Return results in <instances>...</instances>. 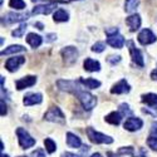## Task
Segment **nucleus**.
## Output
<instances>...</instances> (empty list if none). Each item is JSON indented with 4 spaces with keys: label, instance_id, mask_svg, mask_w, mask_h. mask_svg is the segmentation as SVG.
<instances>
[{
    "label": "nucleus",
    "instance_id": "obj_39",
    "mask_svg": "<svg viewBox=\"0 0 157 157\" xmlns=\"http://www.w3.org/2000/svg\"><path fill=\"white\" fill-rule=\"evenodd\" d=\"M62 157H82V156H78V155H74V153H71V152H64L62 155Z\"/></svg>",
    "mask_w": 157,
    "mask_h": 157
},
{
    "label": "nucleus",
    "instance_id": "obj_31",
    "mask_svg": "<svg viewBox=\"0 0 157 157\" xmlns=\"http://www.w3.org/2000/svg\"><path fill=\"white\" fill-rule=\"evenodd\" d=\"M104 48H106V44H104L103 42H98V43L93 44L92 52H96V53H102V52L104 50Z\"/></svg>",
    "mask_w": 157,
    "mask_h": 157
},
{
    "label": "nucleus",
    "instance_id": "obj_30",
    "mask_svg": "<svg viewBox=\"0 0 157 157\" xmlns=\"http://www.w3.org/2000/svg\"><path fill=\"white\" fill-rule=\"evenodd\" d=\"M147 146L150 148H152L153 151H157V137L151 136L147 138Z\"/></svg>",
    "mask_w": 157,
    "mask_h": 157
},
{
    "label": "nucleus",
    "instance_id": "obj_19",
    "mask_svg": "<svg viewBox=\"0 0 157 157\" xmlns=\"http://www.w3.org/2000/svg\"><path fill=\"white\" fill-rule=\"evenodd\" d=\"M122 117H123V114L120 111L118 112H111L108 116H106V122L114 124V126H118L122 121Z\"/></svg>",
    "mask_w": 157,
    "mask_h": 157
},
{
    "label": "nucleus",
    "instance_id": "obj_20",
    "mask_svg": "<svg viewBox=\"0 0 157 157\" xmlns=\"http://www.w3.org/2000/svg\"><path fill=\"white\" fill-rule=\"evenodd\" d=\"M67 143H68V146L72 147V148H78V147L82 146L81 138L78 136H75L74 133H72V132L67 133Z\"/></svg>",
    "mask_w": 157,
    "mask_h": 157
},
{
    "label": "nucleus",
    "instance_id": "obj_24",
    "mask_svg": "<svg viewBox=\"0 0 157 157\" xmlns=\"http://www.w3.org/2000/svg\"><path fill=\"white\" fill-rule=\"evenodd\" d=\"M19 52H25V48L21 45H10L9 48H6L2 52V56H9V54L19 53Z\"/></svg>",
    "mask_w": 157,
    "mask_h": 157
},
{
    "label": "nucleus",
    "instance_id": "obj_26",
    "mask_svg": "<svg viewBox=\"0 0 157 157\" xmlns=\"http://www.w3.org/2000/svg\"><path fill=\"white\" fill-rule=\"evenodd\" d=\"M9 6L13 8V9H17V10H23V9L27 8L24 0H10V2H9Z\"/></svg>",
    "mask_w": 157,
    "mask_h": 157
},
{
    "label": "nucleus",
    "instance_id": "obj_28",
    "mask_svg": "<svg viewBox=\"0 0 157 157\" xmlns=\"http://www.w3.org/2000/svg\"><path fill=\"white\" fill-rule=\"evenodd\" d=\"M25 30H27V24L23 23L18 29L13 30V33H11V34H13V36H15V38H20V36H23V34L25 33Z\"/></svg>",
    "mask_w": 157,
    "mask_h": 157
},
{
    "label": "nucleus",
    "instance_id": "obj_6",
    "mask_svg": "<svg viewBox=\"0 0 157 157\" xmlns=\"http://www.w3.org/2000/svg\"><path fill=\"white\" fill-rule=\"evenodd\" d=\"M57 3H63V2H59V0H53V2H50L49 4H40V5H36V6H34L33 8V10H32V14L33 15H38V14H49V13H52L53 11L57 6H56V4Z\"/></svg>",
    "mask_w": 157,
    "mask_h": 157
},
{
    "label": "nucleus",
    "instance_id": "obj_25",
    "mask_svg": "<svg viewBox=\"0 0 157 157\" xmlns=\"http://www.w3.org/2000/svg\"><path fill=\"white\" fill-rule=\"evenodd\" d=\"M140 4V0H126L124 2V10L127 13H133Z\"/></svg>",
    "mask_w": 157,
    "mask_h": 157
},
{
    "label": "nucleus",
    "instance_id": "obj_27",
    "mask_svg": "<svg viewBox=\"0 0 157 157\" xmlns=\"http://www.w3.org/2000/svg\"><path fill=\"white\" fill-rule=\"evenodd\" d=\"M44 145H45V148H47V151H48L49 153L56 152L57 145H56V142L52 140V138H45V140H44Z\"/></svg>",
    "mask_w": 157,
    "mask_h": 157
},
{
    "label": "nucleus",
    "instance_id": "obj_3",
    "mask_svg": "<svg viewBox=\"0 0 157 157\" xmlns=\"http://www.w3.org/2000/svg\"><path fill=\"white\" fill-rule=\"evenodd\" d=\"M17 136H18V141H19V145L21 148L27 150V148H30L35 145V140L28 133V131H25L24 128L19 127L17 129Z\"/></svg>",
    "mask_w": 157,
    "mask_h": 157
},
{
    "label": "nucleus",
    "instance_id": "obj_10",
    "mask_svg": "<svg viewBox=\"0 0 157 157\" xmlns=\"http://www.w3.org/2000/svg\"><path fill=\"white\" fill-rule=\"evenodd\" d=\"M157 40V36L152 33L151 29H143L140 34H138V42L142 44V45H148V44H152Z\"/></svg>",
    "mask_w": 157,
    "mask_h": 157
},
{
    "label": "nucleus",
    "instance_id": "obj_45",
    "mask_svg": "<svg viewBox=\"0 0 157 157\" xmlns=\"http://www.w3.org/2000/svg\"><path fill=\"white\" fill-rule=\"evenodd\" d=\"M33 2H35V0H33Z\"/></svg>",
    "mask_w": 157,
    "mask_h": 157
},
{
    "label": "nucleus",
    "instance_id": "obj_29",
    "mask_svg": "<svg viewBox=\"0 0 157 157\" xmlns=\"http://www.w3.org/2000/svg\"><path fill=\"white\" fill-rule=\"evenodd\" d=\"M118 155H131L132 157H135L136 152H135L133 147H122V148L118 150Z\"/></svg>",
    "mask_w": 157,
    "mask_h": 157
},
{
    "label": "nucleus",
    "instance_id": "obj_4",
    "mask_svg": "<svg viewBox=\"0 0 157 157\" xmlns=\"http://www.w3.org/2000/svg\"><path fill=\"white\" fill-rule=\"evenodd\" d=\"M44 120L49 122H54V123H65V117L59 107H52L48 109V112L44 114Z\"/></svg>",
    "mask_w": 157,
    "mask_h": 157
},
{
    "label": "nucleus",
    "instance_id": "obj_1",
    "mask_svg": "<svg viewBox=\"0 0 157 157\" xmlns=\"http://www.w3.org/2000/svg\"><path fill=\"white\" fill-rule=\"evenodd\" d=\"M79 81H78L77 83H74V87L71 88L69 92L75 94L78 97V99H79L81 104H82V107L86 109V111H90V109H93L96 107V104H97V97L93 96L92 93H89V92H86V90H83L81 87H79Z\"/></svg>",
    "mask_w": 157,
    "mask_h": 157
},
{
    "label": "nucleus",
    "instance_id": "obj_22",
    "mask_svg": "<svg viewBox=\"0 0 157 157\" xmlns=\"http://www.w3.org/2000/svg\"><path fill=\"white\" fill-rule=\"evenodd\" d=\"M69 19V14L65 10L63 9H59L54 13V15H53V20L56 23H62V21H67Z\"/></svg>",
    "mask_w": 157,
    "mask_h": 157
},
{
    "label": "nucleus",
    "instance_id": "obj_35",
    "mask_svg": "<svg viewBox=\"0 0 157 157\" xmlns=\"http://www.w3.org/2000/svg\"><path fill=\"white\" fill-rule=\"evenodd\" d=\"M142 112H145V113H148V114H152L153 117H157V108H143Z\"/></svg>",
    "mask_w": 157,
    "mask_h": 157
},
{
    "label": "nucleus",
    "instance_id": "obj_41",
    "mask_svg": "<svg viewBox=\"0 0 157 157\" xmlns=\"http://www.w3.org/2000/svg\"><path fill=\"white\" fill-rule=\"evenodd\" d=\"M56 38H57V36H56V34H49V35H48V40H49V42H52V40H54Z\"/></svg>",
    "mask_w": 157,
    "mask_h": 157
},
{
    "label": "nucleus",
    "instance_id": "obj_18",
    "mask_svg": "<svg viewBox=\"0 0 157 157\" xmlns=\"http://www.w3.org/2000/svg\"><path fill=\"white\" fill-rule=\"evenodd\" d=\"M83 67L87 72H98L101 69V64H99V62H97L92 58H87L83 63Z\"/></svg>",
    "mask_w": 157,
    "mask_h": 157
},
{
    "label": "nucleus",
    "instance_id": "obj_38",
    "mask_svg": "<svg viewBox=\"0 0 157 157\" xmlns=\"http://www.w3.org/2000/svg\"><path fill=\"white\" fill-rule=\"evenodd\" d=\"M6 113H8V109H6V106L4 103V98H2V116L4 117Z\"/></svg>",
    "mask_w": 157,
    "mask_h": 157
},
{
    "label": "nucleus",
    "instance_id": "obj_15",
    "mask_svg": "<svg viewBox=\"0 0 157 157\" xmlns=\"http://www.w3.org/2000/svg\"><path fill=\"white\" fill-rule=\"evenodd\" d=\"M107 44H109L111 47L113 48H117V49H121L123 45H124V38L122 35H120L118 33L114 34V35H109L107 38Z\"/></svg>",
    "mask_w": 157,
    "mask_h": 157
},
{
    "label": "nucleus",
    "instance_id": "obj_5",
    "mask_svg": "<svg viewBox=\"0 0 157 157\" xmlns=\"http://www.w3.org/2000/svg\"><path fill=\"white\" fill-rule=\"evenodd\" d=\"M60 54L65 62V64H73L77 62V58H78V50L74 48V47H65L62 49L60 52Z\"/></svg>",
    "mask_w": 157,
    "mask_h": 157
},
{
    "label": "nucleus",
    "instance_id": "obj_34",
    "mask_svg": "<svg viewBox=\"0 0 157 157\" xmlns=\"http://www.w3.org/2000/svg\"><path fill=\"white\" fill-rule=\"evenodd\" d=\"M107 60H108V63H111L112 65H114V64H117V63L121 62V57H120V56H116V57L112 56V57H108Z\"/></svg>",
    "mask_w": 157,
    "mask_h": 157
},
{
    "label": "nucleus",
    "instance_id": "obj_8",
    "mask_svg": "<svg viewBox=\"0 0 157 157\" xmlns=\"http://www.w3.org/2000/svg\"><path fill=\"white\" fill-rule=\"evenodd\" d=\"M29 18V14L25 13V14H19V13H6L3 17V24L9 25L13 23H19V21H25Z\"/></svg>",
    "mask_w": 157,
    "mask_h": 157
},
{
    "label": "nucleus",
    "instance_id": "obj_37",
    "mask_svg": "<svg viewBox=\"0 0 157 157\" xmlns=\"http://www.w3.org/2000/svg\"><path fill=\"white\" fill-rule=\"evenodd\" d=\"M118 33V28H111V29H106V34L109 36V35H114Z\"/></svg>",
    "mask_w": 157,
    "mask_h": 157
},
{
    "label": "nucleus",
    "instance_id": "obj_43",
    "mask_svg": "<svg viewBox=\"0 0 157 157\" xmlns=\"http://www.w3.org/2000/svg\"><path fill=\"white\" fill-rule=\"evenodd\" d=\"M90 157H103V156H102L101 153H93V155L90 156Z\"/></svg>",
    "mask_w": 157,
    "mask_h": 157
},
{
    "label": "nucleus",
    "instance_id": "obj_40",
    "mask_svg": "<svg viewBox=\"0 0 157 157\" xmlns=\"http://www.w3.org/2000/svg\"><path fill=\"white\" fill-rule=\"evenodd\" d=\"M151 78H152L153 81H157V69H155V71L151 72Z\"/></svg>",
    "mask_w": 157,
    "mask_h": 157
},
{
    "label": "nucleus",
    "instance_id": "obj_9",
    "mask_svg": "<svg viewBox=\"0 0 157 157\" xmlns=\"http://www.w3.org/2000/svg\"><path fill=\"white\" fill-rule=\"evenodd\" d=\"M143 126V121L138 117H128L126 120V122L123 123L124 129L129 131V132H135V131H138L140 128H142Z\"/></svg>",
    "mask_w": 157,
    "mask_h": 157
},
{
    "label": "nucleus",
    "instance_id": "obj_42",
    "mask_svg": "<svg viewBox=\"0 0 157 157\" xmlns=\"http://www.w3.org/2000/svg\"><path fill=\"white\" fill-rule=\"evenodd\" d=\"M34 25H35V27H38V29H40V30H43V28H44L42 23H35Z\"/></svg>",
    "mask_w": 157,
    "mask_h": 157
},
{
    "label": "nucleus",
    "instance_id": "obj_11",
    "mask_svg": "<svg viewBox=\"0 0 157 157\" xmlns=\"http://www.w3.org/2000/svg\"><path fill=\"white\" fill-rule=\"evenodd\" d=\"M25 63V57H14V58H9L5 62V68L9 72H15L21 64Z\"/></svg>",
    "mask_w": 157,
    "mask_h": 157
},
{
    "label": "nucleus",
    "instance_id": "obj_12",
    "mask_svg": "<svg viewBox=\"0 0 157 157\" xmlns=\"http://www.w3.org/2000/svg\"><path fill=\"white\" fill-rule=\"evenodd\" d=\"M36 83V77L34 75H27V77H23L20 79H18L15 82V86H17V89L18 90H21L24 88H28V87H32Z\"/></svg>",
    "mask_w": 157,
    "mask_h": 157
},
{
    "label": "nucleus",
    "instance_id": "obj_16",
    "mask_svg": "<svg viewBox=\"0 0 157 157\" xmlns=\"http://www.w3.org/2000/svg\"><path fill=\"white\" fill-rule=\"evenodd\" d=\"M126 24L129 27L131 32H136L141 27V17L138 14H132L126 19Z\"/></svg>",
    "mask_w": 157,
    "mask_h": 157
},
{
    "label": "nucleus",
    "instance_id": "obj_14",
    "mask_svg": "<svg viewBox=\"0 0 157 157\" xmlns=\"http://www.w3.org/2000/svg\"><path fill=\"white\" fill-rule=\"evenodd\" d=\"M131 90L129 84L127 83L126 79H121L117 84H114L111 88V93L112 94H123V93H128Z\"/></svg>",
    "mask_w": 157,
    "mask_h": 157
},
{
    "label": "nucleus",
    "instance_id": "obj_32",
    "mask_svg": "<svg viewBox=\"0 0 157 157\" xmlns=\"http://www.w3.org/2000/svg\"><path fill=\"white\" fill-rule=\"evenodd\" d=\"M120 112H121L123 116H126V114H131V112H132V111L129 109V106H128V104L122 103L121 106H120Z\"/></svg>",
    "mask_w": 157,
    "mask_h": 157
},
{
    "label": "nucleus",
    "instance_id": "obj_33",
    "mask_svg": "<svg viewBox=\"0 0 157 157\" xmlns=\"http://www.w3.org/2000/svg\"><path fill=\"white\" fill-rule=\"evenodd\" d=\"M32 157H45V152L43 148H36L32 152Z\"/></svg>",
    "mask_w": 157,
    "mask_h": 157
},
{
    "label": "nucleus",
    "instance_id": "obj_2",
    "mask_svg": "<svg viewBox=\"0 0 157 157\" xmlns=\"http://www.w3.org/2000/svg\"><path fill=\"white\" fill-rule=\"evenodd\" d=\"M86 133H87L88 138L90 140V142H93V143H106V145H109V143L113 142V138L112 137L106 136V135L98 132V131L93 129L92 127H88L86 129Z\"/></svg>",
    "mask_w": 157,
    "mask_h": 157
},
{
    "label": "nucleus",
    "instance_id": "obj_44",
    "mask_svg": "<svg viewBox=\"0 0 157 157\" xmlns=\"http://www.w3.org/2000/svg\"><path fill=\"white\" fill-rule=\"evenodd\" d=\"M2 157H9V156H8V155H4V153H3V155H2Z\"/></svg>",
    "mask_w": 157,
    "mask_h": 157
},
{
    "label": "nucleus",
    "instance_id": "obj_36",
    "mask_svg": "<svg viewBox=\"0 0 157 157\" xmlns=\"http://www.w3.org/2000/svg\"><path fill=\"white\" fill-rule=\"evenodd\" d=\"M151 136L157 137V122H153L151 124Z\"/></svg>",
    "mask_w": 157,
    "mask_h": 157
},
{
    "label": "nucleus",
    "instance_id": "obj_21",
    "mask_svg": "<svg viewBox=\"0 0 157 157\" xmlns=\"http://www.w3.org/2000/svg\"><path fill=\"white\" fill-rule=\"evenodd\" d=\"M79 82L88 89H96L101 86V82L94 79V78H79Z\"/></svg>",
    "mask_w": 157,
    "mask_h": 157
},
{
    "label": "nucleus",
    "instance_id": "obj_7",
    "mask_svg": "<svg viewBox=\"0 0 157 157\" xmlns=\"http://www.w3.org/2000/svg\"><path fill=\"white\" fill-rule=\"evenodd\" d=\"M127 45L129 47L128 49H129V54H131V58H132V62L136 63L138 67H143V65H145V62H143V57H142L141 50L135 47V43L132 40L127 42Z\"/></svg>",
    "mask_w": 157,
    "mask_h": 157
},
{
    "label": "nucleus",
    "instance_id": "obj_13",
    "mask_svg": "<svg viewBox=\"0 0 157 157\" xmlns=\"http://www.w3.org/2000/svg\"><path fill=\"white\" fill-rule=\"evenodd\" d=\"M42 102H43L42 93H28L24 96V99H23L24 106H34V104H39Z\"/></svg>",
    "mask_w": 157,
    "mask_h": 157
},
{
    "label": "nucleus",
    "instance_id": "obj_17",
    "mask_svg": "<svg viewBox=\"0 0 157 157\" xmlns=\"http://www.w3.org/2000/svg\"><path fill=\"white\" fill-rule=\"evenodd\" d=\"M27 42L28 44L32 47V48H38V47H40L42 43H43V38L40 35H38V34H34V33H29L27 35Z\"/></svg>",
    "mask_w": 157,
    "mask_h": 157
},
{
    "label": "nucleus",
    "instance_id": "obj_23",
    "mask_svg": "<svg viewBox=\"0 0 157 157\" xmlns=\"http://www.w3.org/2000/svg\"><path fill=\"white\" fill-rule=\"evenodd\" d=\"M141 101H142L143 103L148 104L150 107H153V106H156V104H157V94H155V93L143 94V96L141 97Z\"/></svg>",
    "mask_w": 157,
    "mask_h": 157
}]
</instances>
